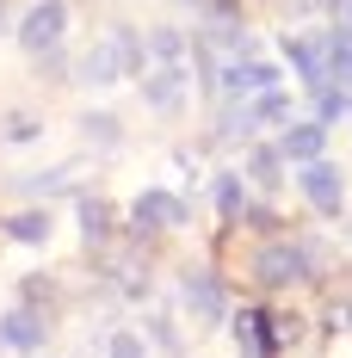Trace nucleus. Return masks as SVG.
I'll list each match as a JSON object with an SVG mask.
<instances>
[{
    "label": "nucleus",
    "instance_id": "obj_1",
    "mask_svg": "<svg viewBox=\"0 0 352 358\" xmlns=\"http://www.w3.org/2000/svg\"><path fill=\"white\" fill-rule=\"evenodd\" d=\"M136 69H142L136 31H106L87 56H80V80H87V87H118L124 74H136Z\"/></svg>",
    "mask_w": 352,
    "mask_h": 358
},
{
    "label": "nucleus",
    "instance_id": "obj_2",
    "mask_svg": "<svg viewBox=\"0 0 352 358\" xmlns=\"http://www.w3.org/2000/svg\"><path fill=\"white\" fill-rule=\"evenodd\" d=\"M62 31H69V6H62V0H37L31 13H25V25H19V43H25L31 56H43V50L62 43Z\"/></svg>",
    "mask_w": 352,
    "mask_h": 358
},
{
    "label": "nucleus",
    "instance_id": "obj_3",
    "mask_svg": "<svg viewBox=\"0 0 352 358\" xmlns=\"http://www.w3.org/2000/svg\"><path fill=\"white\" fill-rule=\"evenodd\" d=\"M253 272H260V285H303L309 278V253L303 248H290V241H272V248H260V259H253Z\"/></svg>",
    "mask_w": 352,
    "mask_h": 358
},
{
    "label": "nucleus",
    "instance_id": "obj_4",
    "mask_svg": "<svg viewBox=\"0 0 352 358\" xmlns=\"http://www.w3.org/2000/svg\"><path fill=\"white\" fill-rule=\"evenodd\" d=\"M297 185H303V198H309L321 216H340V204H346V179H340L334 161H309V167L297 173Z\"/></svg>",
    "mask_w": 352,
    "mask_h": 358
},
{
    "label": "nucleus",
    "instance_id": "obj_5",
    "mask_svg": "<svg viewBox=\"0 0 352 358\" xmlns=\"http://www.w3.org/2000/svg\"><path fill=\"white\" fill-rule=\"evenodd\" d=\"M235 340H241V358H272L279 352V334H272L266 309H241L235 315Z\"/></svg>",
    "mask_w": 352,
    "mask_h": 358
},
{
    "label": "nucleus",
    "instance_id": "obj_6",
    "mask_svg": "<svg viewBox=\"0 0 352 358\" xmlns=\"http://www.w3.org/2000/svg\"><path fill=\"white\" fill-rule=\"evenodd\" d=\"M185 309H192V315H198V322H223V315H229V303H223V285H216L211 272H185Z\"/></svg>",
    "mask_w": 352,
    "mask_h": 358
},
{
    "label": "nucleus",
    "instance_id": "obj_7",
    "mask_svg": "<svg viewBox=\"0 0 352 358\" xmlns=\"http://www.w3.org/2000/svg\"><path fill=\"white\" fill-rule=\"evenodd\" d=\"M272 87H279V69H272V62H253V56H247L235 69H223V93H235V99H247V93L260 99V93H272Z\"/></svg>",
    "mask_w": 352,
    "mask_h": 358
},
{
    "label": "nucleus",
    "instance_id": "obj_8",
    "mask_svg": "<svg viewBox=\"0 0 352 358\" xmlns=\"http://www.w3.org/2000/svg\"><path fill=\"white\" fill-rule=\"evenodd\" d=\"M130 216H136V229H179L185 222V204H179L174 192H142Z\"/></svg>",
    "mask_w": 352,
    "mask_h": 358
},
{
    "label": "nucleus",
    "instance_id": "obj_9",
    "mask_svg": "<svg viewBox=\"0 0 352 358\" xmlns=\"http://www.w3.org/2000/svg\"><path fill=\"white\" fill-rule=\"evenodd\" d=\"M0 340H6L13 352H37V346H43V315H37V309H6Z\"/></svg>",
    "mask_w": 352,
    "mask_h": 358
},
{
    "label": "nucleus",
    "instance_id": "obj_10",
    "mask_svg": "<svg viewBox=\"0 0 352 358\" xmlns=\"http://www.w3.org/2000/svg\"><path fill=\"white\" fill-rule=\"evenodd\" d=\"M142 99L155 111H179L185 106V69H155L148 80H142Z\"/></svg>",
    "mask_w": 352,
    "mask_h": 358
},
{
    "label": "nucleus",
    "instance_id": "obj_11",
    "mask_svg": "<svg viewBox=\"0 0 352 358\" xmlns=\"http://www.w3.org/2000/svg\"><path fill=\"white\" fill-rule=\"evenodd\" d=\"M321 148H328V130L321 124H284V143H279V155H290V161H321Z\"/></svg>",
    "mask_w": 352,
    "mask_h": 358
},
{
    "label": "nucleus",
    "instance_id": "obj_12",
    "mask_svg": "<svg viewBox=\"0 0 352 358\" xmlns=\"http://www.w3.org/2000/svg\"><path fill=\"white\" fill-rule=\"evenodd\" d=\"M328 80H334L340 93H352V31H340L328 43Z\"/></svg>",
    "mask_w": 352,
    "mask_h": 358
},
{
    "label": "nucleus",
    "instance_id": "obj_13",
    "mask_svg": "<svg viewBox=\"0 0 352 358\" xmlns=\"http://www.w3.org/2000/svg\"><path fill=\"white\" fill-rule=\"evenodd\" d=\"M247 179L272 192V185L284 179V155H279V148H253V155H247Z\"/></svg>",
    "mask_w": 352,
    "mask_h": 358
},
{
    "label": "nucleus",
    "instance_id": "obj_14",
    "mask_svg": "<svg viewBox=\"0 0 352 358\" xmlns=\"http://www.w3.org/2000/svg\"><path fill=\"white\" fill-rule=\"evenodd\" d=\"M247 124H290V99H284L279 87H272V93H260V99L247 106Z\"/></svg>",
    "mask_w": 352,
    "mask_h": 358
},
{
    "label": "nucleus",
    "instance_id": "obj_15",
    "mask_svg": "<svg viewBox=\"0 0 352 358\" xmlns=\"http://www.w3.org/2000/svg\"><path fill=\"white\" fill-rule=\"evenodd\" d=\"M148 56H155L161 69H179V62H185V37L179 31H148Z\"/></svg>",
    "mask_w": 352,
    "mask_h": 358
},
{
    "label": "nucleus",
    "instance_id": "obj_16",
    "mask_svg": "<svg viewBox=\"0 0 352 358\" xmlns=\"http://www.w3.org/2000/svg\"><path fill=\"white\" fill-rule=\"evenodd\" d=\"M80 229H87V241H106V229H111V204L106 198H80Z\"/></svg>",
    "mask_w": 352,
    "mask_h": 358
},
{
    "label": "nucleus",
    "instance_id": "obj_17",
    "mask_svg": "<svg viewBox=\"0 0 352 358\" xmlns=\"http://www.w3.org/2000/svg\"><path fill=\"white\" fill-rule=\"evenodd\" d=\"M80 130H87V143H93V148H111L124 124H118V117H106V111H87V117H80Z\"/></svg>",
    "mask_w": 352,
    "mask_h": 358
},
{
    "label": "nucleus",
    "instance_id": "obj_18",
    "mask_svg": "<svg viewBox=\"0 0 352 358\" xmlns=\"http://www.w3.org/2000/svg\"><path fill=\"white\" fill-rule=\"evenodd\" d=\"M216 210L223 216H241V173H216Z\"/></svg>",
    "mask_w": 352,
    "mask_h": 358
},
{
    "label": "nucleus",
    "instance_id": "obj_19",
    "mask_svg": "<svg viewBox=\"0 0 352 358\" xmlns=\"http://www.w3.org/2000/svg\"><path fill=\"white\" fill-rule=\"evenodd\" d=\"M6 229H13L19 241H50V216H43V210H19Z\"/></svg>",
    "mask_w": 352,
    "mask_h": 358
},
{
    "label": "nucleus",
    "instance_id": "obj_20",
    "mask_svg": "<svg viewBox=\"0 0 352 358\" xmlns=\"http://www.w3.org/2000/svg\"><path fill=\"white\" fill-rule=\"evenodd\" d=\"M334 117H346V93L328 80V87H316V124H334Z\"/></svg>",
    "mask_w": 352,
    "mask_h": 358
},
{
    "label": "nucleus",
    "instance_id": "obj_21",
    "mask_svg": "<svg viewBox=\"0 0 352 358\" xmlns=\"http://www.w3.org/2000/svg\"><path fill=\"white\" fill-rule=\"evenodd\" d=\"M106 358H148V346H142L136 327H118V334L106 340Z\"/></svg>",
    "mask_w": 352,
    "mask_h": 358
},
{
    "label": "nucleus",
    "instance_id": "obj_22",
    "mask_svg": "<svg viewBox=\"0 0 352 358\" xmlns=\"http://www.w3.org/2000/svg\"><path fill=\"white\" fill-rule=\"evenodd\" d=\"M62 185H69V167H50V173H31V179H25L31 198H50V192H62Z\"/></svg>",
    "mask_w": 352,
    "mask_h": 358
},
{
    "label": "nucleus",
    "instance_id": "obj_23",
    "mask_svg": "<svg viewBox=\"0 0 352 358\" xmlns=\"http://www.w3.org/2000/svg\"><path fill=\"white\" fill-rule=\"evenodd\" d=\"M37 136V117L31 111H13V117H6V143H31Z\"/></svg>",
    "mask_w": 352,
    "mask_h": 358
},
{
    "label": "nucleus",
    "instance_id": "obj_24",
    "mask_svg": "<svg viewBox=\"0 0 352 358\" xmlns=\"http://www.w3.org/2000/svg\"><path fill=\"white\" fill-rule=\"evenodd\" d=\"M346 117H352V93H346Z\"/></svg>",
    "mask_w": 352,
    "mask_h": 358
},
{
    "label": "nucleus",
    "instance_id": "obj_25",
    "mask_svg": "<svg viewBox=\"0 0 352 358\" xmlns=\"http://www.w3.org/2000/svg\"><path fill=\"white\" fill-rule=\"evenodd\" d=\"M346 31H352V25H346Z\"/></svg>",
    "mask_w": 352,
    "mask_h": 358
}]
</instances>
